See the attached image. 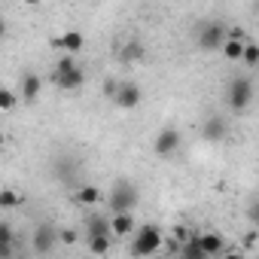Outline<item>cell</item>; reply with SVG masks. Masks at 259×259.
<instances>
[{
	"label": "cell",
	"mask_w": 259,
	"mask_h": 259,
	"mask_svg": "<svg viewBox=\"0 0 259 259\" xmlns=\"http://www.w3.org/2000/svg\"><path fill=\"white\" fill-rule=\"evenodd\" d=\"M132 235H135V238H132V253H135V256H153V253L162 250L165 232H162L159 226H153V223H147V226H135Z\"/></svg>",
	"instance_id": "1"
},
{
	"label": "cell",
	"mask_w": 259,
	"mask_h": 259,
	"mask_svg": "<svg viewBox=\"0 0 259 259\" xmlns=\"http://www.w3.org/2000/svg\"><path fill=\"white\" fill-rule=\"evenodd\" d=\"M138 201H141V192H138L135 183L116 180V183L110 186V195H107V207H110V213H116V210H135Z\"/></svg>",
	"instance_id": "2"
},
{
	"label": "cell",
	"mask_w": 259,
	"mask_h": 259,
	"mask_svg": "<svg viewBox=\"0 0 259 259\" xmlns=\"http://www.w3.org/2000/svg\"><path fill=\"white\" fill-rule=\"evenodd\" d=\"M226 104H229V110H235V113H244V110L253 104V79L241 76V79L229 82V92H226Z\"/></svg>",
	"instance_id": "3"
},
{
	"label": "cell",
	"mask_w": 259,
	"mask_h": 259,
	"mask_svg": "<svg viewBox=\"0 0 259 259\" xmlns=\"http://www.w3.org/2000/svg\"><path fill=\"white\" fill-rule=\"evenodd\" d=\"M223 40H226V25L223 22H204L195 34V46L201 52H217L223 46Z\"/></svg>",
	"instance_id": "4"
},
{
	"label": "cell",
	"mask_w": 259,
	"mask_h": 259,
	"mask_svg": "<svg viewBox=\"0 0 259 259\" xmlns=\"http://www.w3.org/2000/svg\"><path fill=\"white\" fill-rule=\"evenodd\" d=\"M119 110H135L144 101V89L138 82H116V92L110 95Z\"/></svg>",
	"instance_id": "5"
},
{
	"label": "cell",
	"mask_w": 259,
	"mask_h": 259,
	"mask_svg": "<svg viewBox=\"0 0 259 259\" xmlns=\"http://www.w3.org/2000/svg\"><path fill=\"white\" fill-rule=\"evenodd\" d=\"M177 150H180V132H177V128H162V132L153 138V153H156V156L168 159V156H174Z\"/></svg>",
	"instance_id": "6"
},
{
	"label": "cell",
	"mask_w": 259,
	"mask_h": 259,
	"mask_svg": "<svg viewBox=\"0 0 259 259\" xmlns=\"http://www.w3.org/2000/svg\"><path fill=\"white\" fill-rule=\"evenodd\" d=\"M55 85L58 89H64V92H79L82 85H85V70L79 67V64H73V67H64V70H55Z\"/></svg>",
	"instance_id": "7"
},
{
	"label": "cell",
	"mask_w": 259,
	"mask_h": 259,
	"mask_svg": "<svg viewBox=\"0 0 259 259\" xmlns=\"http://www.w3.org/2000/svg\"><path fill=\"white\" fill-rule=\"evenodd\" d=\"M201 138L210 141V144L226 141V138H229V122H226L223 116H207L204 125H201Z\"/></svg>",
	"instance_id": "8"
},
{
	"label": "cell",
	"mask_w": 259,
	"mask_h": 259,
	"mask_svg": "<svg viewBox=\"0 0 259 259\" xmlns=\"http://www.w3.org/2000/svg\"><path fill=\"white\" fill-rule=\"evenodd\" d=\"M135 217H132V210H116V213H110V235L113 238H128L135 232Z\"/></svg>",
	"instance_id": "9"
},
{
	"label": "cell",
	"mask_w": 259,
	"mask_h": 259,
	"mask_svg": "<svg viewBox=\"0 0 259 259\" xmlns=\"http://www.w3.org/2000/svg\"><path fill=\"white\" fill-rule=\"evenodd\" d=\"M195 241H198L204 259L223 256V250H226V241H223V235H217V232H201V235H195Z\"/></svg>",
	"instance_id": "10"
},
{
	"label": "cell",
	"mask_w": 259,
	"mask_h": 259,
	"mask_svg": "<svg viewBox=\"0 0 259 259\" xmlns=\"http://www.w3.org/2000/svg\"><path fill=\"white\" fill-rule=\"evenodd\" d=\"M40 89H43L40 73H25V76H22V82H19V101L34 104V101L40 98Z\"/></svg>",
	"instance_id": "11"
},
{
	"label": "cell",
	"mask_w": 259,
	"mask_h": 259,
	"mask_svg": "<svg viewBox=\"0 0 259 259\" xmlns=\"http://www.w3.org/2000/svg\"><path fill=\"white\" fill-rule=\"evenodd\" d=\"M119 58H122L125 64H138V61H144V58H147V46H144V40H138V37L125 40L122 49H119Z\"/></svg>",
	"instance_id": "12"
},
{
	"label": "cell",
	"mask_w": 259,
	"mask_h": 259,
	"mask_svg": "<svg viewBox=\"0 0 259 259\" xmlns=\"http://www.w3.org/2000/svg\"><path fill=\"white\" fill-rule=\"evenodd\" d=\"M55 46H58L61 52H67V55H76V52L85 46V34H82V31H64V34L55 37Z\"/></svg>",
	"instance_id": "13"
},
{
	"label": "cell",
	"mask_w": 259,
	"mask_h": 259,
	"mask_svg": "<svg viewBox=\"0 0 259 259\" xmlns=\"http://www.w3.org/2000/svg\"><path fill=\"white\" fill-rule=\"evenodd\" d=\"M101 198H104L101 186H92V183H82V186H76V192H73V201H76L79 207H89V210H92Z\"/></svg>",
	"instance_id": "14"
},
{
	"label": "cell",
	"mask_w": 259,
	"mask_h": 259,
	"mask_svg": "<svg viewBox=\"0 0 259 259\" xmlns=\"http://www.w3.org/2000/svg\"><path fill=\"white\" fill-rule=\"evenodd\" d=\"M82 229H85V238H92V235H110V217H101V213H85ZM110 238H113V235H110Z\"/></svg>",
	"instance_id": "15"
},
{
	"label": "cell",
	"mask_w": 259,
	"mask_h": 259,
	"mask_svg": "<svg viewBox=\"0 0 259 259\" xmlns=\"http://www.w3.org/2000/svg\"><path fill=\"white\" fill-rule=\"evenodd\" d=\"M55 244H58V232H52L49 226H40V229L34 232V250H37V253H52Z\"/></svg>",
	"instance_id": "16"
},
{
	"label": "cell",
	"mask_w": 259,
	"mask_h": 259,
	"mask_svg": "<svg viewBox=\"0 0 259 259\" xmlns=\"http://www.w3.org/2000/svg\"><path fill=\"white\" fill-rule=\"evenodd\" d=\"M238 64H244L247 70H256L259 67V46H256V40L253 37H247V43H244V49H241V61Z\"/></svg>",
	"instance_id": "17"
},
{
	"label": "cell",
	"mask_w": 259,
	"mask_h": 259,
	"mask_svg": "<svg viewBox=\"0 0 259 259\" xmlns=\"http://www.w3.org/2000/svg\"><path fill=\"white\" fill-rule=\"evenodd\" d=\"M22 204V192L16 186H4L0 189V210H16Z\"/></svg>",
	"instance_id": "18"
},
{
	"label": "cell",
	"mask_w": 259,
	"mask_h": 259,
	"mask_svg": "<svg viewBox=\"0 0 259 259\" xmlns=\"http://www.w3.org/2000/svg\"><path fill=\"white\" fill-rule=\"evenodd\" d=\"M244 43H247V40L226 37V40H223V46H220V52L226 55V61H235V64H238V61H241V49H244Z\"/></svg>",
	"instance_id": "19"
},
{
	"label": "cell",
	"mask_w": 259,
	"mask_h": 259,
	"mask_svg": "<svg viewBox=\"0 0 259 259\" xmlns=\"http://www.w3.org/2000/svg\"><path fill=\"white\" fill-rule=\"evenodd\" d=\"M16 104H19V92L10 89V85H0V113L16 110Z\"/></svg>",
	"instance_id": "20"
},
{
	"label": "cell",
	"mask_w": 259,
	"mask_h": 259,
	"mask_svg": "<svg viewBox=\"0 0 259 259\" xmlns=\"http://www.w3.org/2000/svg\"><path fill=\"white\" fill-rule=\"evenodd\" d=\"M110 235H92L89 238V253H95V256H104V253H110Z\"/></svg>",
	"instance_id": "21"
},
{
	"label": "cell",
	"mask_w": 259,
	"mask_h": 259,
	"mask_svg": "<svg viewBox=\"0 0 259 259\" xmlns=\"http://www.w3.org/2000/svg\"><path fill=\"white\" fill-rule=\"evenodd\" d=\"M0 241H16V229L7 220H0Z\"/></svg>",
	"instance_id": "22"
},
{
	"label": "cell",
	"mask_w": 259,
	"mask_h": 259,
	"mask_svg": "<svg viewBox=\"0 0 259 259\" xmlns=\"http://www.w3.org/2000/svg\"><path fill=\"white\" fill-rule=\"evenodd\" d=\"M58 241H64V244H76V241H79V232H76V229H61V232H58Z\"/></svg>",
	"instance_id": "23"
},
{
	"label": "cell",
	"mask_w": 259,
	"mask_h": 259,
	"mask_svg": "<svg viewBox=\"0 0 259 259\" xmlns=\"http://www.w3.org/2000/svg\"><path fill=\"white\" fill-rule=\"evenodd\" d=\"M16 253V241H0V259H7Z\"/></svg>",
	"instance_id": "24"
},
{
	"label": "cell",
	"mask_w": 259,
	"mask_h": 259,
	"mask_svg": "<svg viewBox=\"0 0 259 259\" xmlns=\"http://www.w3.org/2000/svg\"><path fill=\"white\" fill-rule=\"evenodd\" d=\"M113 92H116V79H107V82H104V95H107V98H110V95H113Z\"/></svg>",
	"instance_id": "25"
},
{
	"label": "cell",
	"mask_w": 259,
	"mask_h": 259,
	"mask_svg": "<svg viewBox=\"0 0 259 259\" xmlns=\"http://www.w3.org/2000/svg\"><path fill=\"white\" fill-rule=\"evenodd\" d=\"M7 37V22H4V16H0V40Z\"/></svg>",
	"instance_id": "26"
},
{
	"label": "cell",
	"mask_w": 259,
	"mask_h": 259,
	"mask_svg": "<svg viewBox=\"0 0 259 259\" xmlns=\"http://www.w3.org/2000/svg\"><path fill=\"white\" fill-rule=\"evenodd\" d=\"M22 4H25V7H40L43 0H22Z\"/></svg>",
	"instance_id": "27"
}]
</instances>
